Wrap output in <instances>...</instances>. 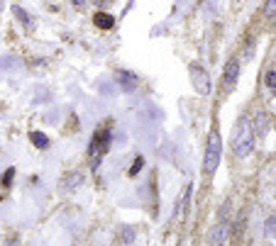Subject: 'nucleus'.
<instances>
[{"mask_svg": "<svg viewBox=\"0 0 276 246\" xmlns=\"http://www.w3.org/2000/svg\"><path fill=\"white\" fill-rule=\"evenodd\" d=\"M110 144H112V132L110 129H98L93 141H91V149H88L91 159H103L105 151L110 149Z\"/></svg>", "mask_w": 276, "mask_h": 246, "instance_id": "obj_4", "label": "nucleus"}, {"mask_svg": "<svg viewBox=\"0 0 276 246\" xmlns=\"http://www.w3.org/2000/svg\"><path fill=\"white\" fill-rule=\"evenodd\" d=\"M115 81L120 83V88H123L125 93H132V90H137V85H139L137 73H132V71H125V69L115 71Z\"/></svg>", "mask_w": 276, "mask_h": 246, "instance_id": "obj_6", "label": "nucleus"}, {"mask_svg": "<svg viewBox=\"0 0 276 246\" xmlns=\"http://www.w3.org/2000/svg\"><path fill=\"white\" fill-rule=\"evenodd\" d=\"M13 178H15V168H8L5 176H3V188H10L13 185Z\"/></svg>", "mask_w": 276, "mask_h": 246, "instance_id": "obj_17", "label": "nucleus"}, {"mask_svg": "<svg viewBox=\"0 0 276 246\" xmlns=\"http://www.w3.org/2000/svg\"><path fill=\"white\" fill-rule=\"evenodd\" d=\"M83 178H86V176H83V171H71L69 176L64 178V183H61V185H64V190L71 192V190H76V188L81 185Z\"/></svg>", "mask_w": 276, "mask_h": 246, "instance_id": "obj_9", "label": "nucleus"}, {"mask_svg": "<svg viewBox=\"0 0 276 246\" xmlns=\"http://www.w3.org/2000/svg\"><path fill=\"white\" fill-rule=\"evenodd\" d=\"M125 241H132V239H135V232H132V229H130V227H127V232H125V236H123Z\"/></svg>", "mask_w": 276, "mask_h": 246, "instance_id": "obj_18", "label": "nucleus"}, {"mask_svg": "<svg viewBox=\"0 0 276 246\" xmlns=\"http://www.w3.org/2000/svg\"><path fill=\"white\" fill-rule=\"evenodd\" d=\"M103 3H110V0H103Z\"/></svg>", "mask_w": 276, "mask_h": 246, "instance_id": "obj_20", "label": "nucleus"}, {"mask_svg": "<svg viewBox=\"0 0 276 246\" xmlns=\"http://www.w3.org/2000/svg\"><path fill=\"white\" fill-rule=\"evenodd\" d=\"M191 190H193V185H186V188H183V192H181L179 203H176V217H186L188 205H191Z\"/></svg>", "mask_w": 276, "mask_h": 246, "instance_id": "obj_7", "label": "nucleus"}, {"mask_svg": "<svg viewBox=\"0 0 276 246\" xmlns=\"http://www.w3.org/2000/svg\"><path fill=\"white\" fill-rule=\"evenodd\" d=\"M142 166H144V159H142V156H137V159L132 161V166H130V176H132V178L137 176L139 171H142Z\"/></svg>", "mask_w": 276, "mask_h": 246, "instance_id": "obj_16", "label": "nucleus"}, {"mask_svg": "<svg viewBox=\"0 0 276 246\" xmlns=\"http://www.w3.org/2000/svg\"><path fill=\"white\" fill-rule=\"evenodd\" d=\"M13 15L17 17V20H20V22H22V25H25V29H32V20H29L27 10H22L20 5H15V8H13Z\"/></svg>", "mask_w": 276, "mask_h": 246, "instance_id": "obj_12", "label": "nucleus"}, {"mask_svg": "<svg viewBox=\"0 0 276 246\" xmlns=\"http://www.w3.org/2000/svg\"><path fill=\"white\" fill-rule=\"evenodd\" d=\"M93 25H96L98 29H112L115 27V17L108 13H96L93 15Z\"/></svg>", "mask_w": 276, "mask_h": 246, "instance_id": "obj_10", "label": "nucleus"}, {"mask_svg": "<svg viewBox=\"0 0 276 246\" xmlns=\"http://www.w3.org/2000/svg\"><path fill=\"white\" fill-rule=\"evenodd\" d=\"M220 156H222V137L218 132V124H213L210 134H208V144H206V156H203V173L213 176L220 166Z\"/></svg>", "mask_w": 276, "mask_h": 246, "instance_id": "obj_2", "label": "nucleus"}, {"mask_svg": "<svg viewBox=\"0 0 276 246\" xmlns=\"http://www.w3.org/2000/svg\"><path fill=\"white\" fill-rule=\"evenodd\" d=\"M264 85L269 88V90H276V71H266V76H264Z\"/></svg>", "mask_w": 276, "mask_h": 246, "instance_id": "obj_15", "label": "nucleus"}, {"mask_svg": "<svg viewBox=\"0 0 276 246\" xmlns=\"http://www.w3.org/2000/svg\"><path fill=\"white\" fill-rule=\"evenodd\" d=\"M232 151L237 159H247L254 151V124L249 122V117L237 120V127L232 132Z\"/></svg>", "mask_w": 276, "mask_h": 246, "instance_id": "obj_1", "label": "nucleus"}, {"mask_svg": "<svg viewBox=\"0 0 276 246\" xmlns=\"http://www.w3.org/2000/svg\"><path fill=\"white\" fill-rule=\"evenodd\" d=\"M29 141L37 146V149H49V137L44 132H29Z\"/></svg>", "mask_w": 276, "mask_h": 246, "instance_id": "obj_11", "label": "nucleus"}, {"mask_svg": "<svg viewBox=\"0 0 276 246\" xmlns=\"http://www.w3.org/2000/svg\"><path fill=\"white\" fill-rule=\"evenodd\" d=\"M86 5V0H73V8H83Z\"/></svg>", "mask_w": 276, "mask_h": 246, "instance_id": "obj_19", "label": "nucleus"}, {"mask_svg": "<svg viewBox=\"0 0 276 246\" xmlns=\"http://www.w3.org/2000/svg\"><path fill=\"white\" fill-rule=\"evenodd\" d=\"M237 78H240V61L237 59H227L225 71H222V88L225 90H232L237 85Z\"/></svg>", "mask_w": 276, "mask_h": 246, "instance_id": "obj_5", "label": "nucleus"}, {"mask_svg": "<svg viewBox=\"0 0 276 246\" xmlns=\"http://www.w3.org/2000/svg\"><path fill=\"white\" fill-rule=\"evenodd\" d=\"M264 17L266 20H274L276 17V0H266L264 3Z\"/></svg>", "mask_w": 276, "mask_h": 246, "instance_id": "obj_14", "label": "nucleus"}, {"mask_svg": "<svg viewBox=\"0 0 276 246\" xmlns=\"http://www.w3.org/2000/svg\"><path fill=\"white\" fill-rule=\"evenodd\" d=\"M264 236H266V239L276 236V215L266 219V224H264Z\"/></svg>", "mask_w": 276, "mask_h": 246, "instance_id": "obj_13", "label": "nucleus"}, {"mask_svg": "<svg viewBox=\"0 0 276 246\" xmlns=\"http://www.w3.org/2000/svg\"><path fill=\"white\" fill-rule=\"evenodd\" d=\"M227 234H230V227L227 224H215L213 232L208 236V244H225L227 241Z\"/></svg>", "mask_w": 276, "mask_h": 246, "instance_id": "obj_8", "label": "nucleus"}, {"mask_svg": "<svg viewBox=\"0 0 276 246\" xmlns=\"http://www.w3.org/2000/svg\"><path fill=\"white\" fill-rule=\"evenodd\" d=\"M188 73H191V83H193V88H195V93L198 95H203L208 97L210 93H213V81H210V73H208L198 61H193L191 66H188Z\"/></svg>", "mask_w": 276, "mask_h": 246, "instance_id": "obj_3", "label": "nucleus"}]
</instances>
